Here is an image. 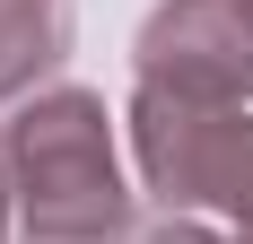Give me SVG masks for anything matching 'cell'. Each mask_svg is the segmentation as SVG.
I'll return each mask as SVG.
<instances>
[{
    "label": "cell",
    "instance_id": "1",
    "mask_svg": "<svg viewBox=\"0 0 253 244\" xmlns=\"http://www.w3.org/2000/svg\"><path fill=\"white\" fill-rule=\"evenodd\" d=\"M18 201L44 244H114L131 192L105 148V114L87 96H44L18 122Z\"/></svg>",
    "mask_w": 253,
    "mask_h": 244
},
{
    "label": "cell",
    "instance_id": "2",
    "mask_svg": "<svg viewBox=\"0 0 253 244\" xmlns=\"http://www.w3.org/2000/svg\"><path fill=\"white\" fill-rule=\"evenodd\" d=\"M149 96L175 105H236L253 87V9L245 0H175L157 9L149 44H140Z\"/></svg>",
    "mask_w": 253,
    "mask_h": 244
},
{
    "label": "cell",
    "instance_id": "3",
    "mask_svg": "<svg viewBox=\"0 0 253 244\" xmlns=\"http://www.w3.org/2000/svg\"><path fill=\"white\" fill-rule=\"evenodd\" d=\"M70 44V9L61 0H0V96L44 79Z\"/></svg>",
    "mask_w": 253,
    "mask_h": 244
},
{
    "label": "cell",
    "instance_id": "4",
    "mask_svg": "<svg viewBox=\"0 0 253 244\" xmlns=\"http://www.w3.org/2000/svg\"><path fill=\"white\" fill-rule=\"evenodd\" d=\"M149 244H218V236H201V227H166V236H149Z\"/></svg>",
    "mask_w": 253,
    "mask_h": 244
},
{
    "label": "cell",
    "instance_id": "5",
    "mask_svg": "<svg viewBox=\"0 0 253 244\" xmlns=\"http://www.w3.org/2000/svg\"><path fill=\"white\" fill-rule=\"evenodd\" d=\"M0 192H9V183H0Z\"/></svg>",
    "mask_w": 253,
    "mask_h": 244
},
{
    "label": "cell",
    "instance_id": "6",
    "mask_svg": "<svg viewBox=\"0 0 253 244\" xmlns=\"http://www.w3.org/2000/svg\"><path fill=\"white\" fill-rule=\"evenodd\" d=\"M245 9H253V0H245Z\"/></svg>",
    "mask_w": 253,
    "mask_h": 244
}]
</instances>
